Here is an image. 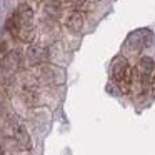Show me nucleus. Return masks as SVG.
I'll return each mask as SVG.
<instances>
[{"instance_id": "obj_1", "label": "nucleus", "mask_w": 155, "mask_h": 155, "mask_svg": "<svg viewBox=\"0 0 155 155\" xmlns=\"http://www.w3.org/2000/svg\"><path fill=\"white\" fill-rule=\"evenodd\" d=\"M112 77L122 87V90L128 92V88L132 85V70H130L127 58L117 57L112 62Z\"/></svg>"}, {"instance_id": "obj_2", "label": "nucleus", "mask_w": 155, "mask_h": 155, "mask_svg": "<svg viewBox=\"0 0 155 155\" xmlns=\"http://www.w3.org/2000/svg\"><path fill=\"white\" fill-rule=\"evenodd\" d=\"M8 125H10L12 132H14V137L17 145L22 150H27L30 148V137H28V132L25 128V125L18 120L17 115H8Z\"/></svg>"}, {"instance_id": "obj_3", "label": "nucleus", "mask_w": 155, "mask_h": 155, "mask_svg": "<svg viewBox=\"0 0 155 155\" xmlns=\"http://www.w3.org/2000/svg\"><path fill=\"white\" fill-rule=\"evenodd\" d=\"M150 44H152V32L147 30V28L132 32L127 38V47L132 48V50H140L143 47H148Z\"/></svg>"}, {"instance_id": "obj_4", "label": "nucleus", "mask_w": 155, "mask_h": 155, "mask_svg": "<svg viewBox=\"0 0 155 155\" xmlns=\"http://www.w3.org/2000/svg\"><path fill=\"white\" fill-rule=\"evenodd\" d=\"M20 65H22V54L18 50L7 52V54L2 57V60H0V67H2L4 72H7V74L17 72L18 68H20Z\"/></svg>"}, {"instance_id": "obj_5", "label": "nucleus", "mask_w": 155, "mask_h": 155, "mask_svg": "<svg viewBox=\"0 0 155 155\" xmlns=\"http://www.w3.org/2000/svg\"><path fill=\"white\" fill-rule=\"evenodd\" d=\"M27 58L32 65L44 64L48 58V48L45 45H40V44H32L27 48Z\"/></svg>"}, {"instance_id": "obj_6", "label": "nucleus", "mask_w": 155, "mask_h": 155, "mask_svg": "<svg viewBox=\"0 0 155 155\" xmlns=\"http://www.w3.org/2000/svg\"><path fill=\"white\" fill-rule=\"evenodd\" d=\"M40 75L45 78L47 82H52V84H62L64 82V70H60L58 67H52V65H44L40 67Z\"/></svg>"}, {"instance_id": "obj_7", "label": "nucleus", "mask_w": 155, "mask_h": 155, "mask_svg": "<svg viewBox=\"0 0 155 155\" xmlns=\"http://www.w3.org/2000/svg\"><path fill=\"white\" fill-rule=\"evenodd\" d=\"M135 70L138 72V75H140L142 78H150L152 74H153V70H155V62H153V58H150V57H142Z\"/></svg>"}, {"instance_id": "obj_8", "label": "nucleus", "mask_w": 155, "mask_h": 155, "mask_svg": "<svg viewBox=\"0 0 155 155\" xmlns=\"http://www.w3.org/2000/svg\"><path fill=\"white\" fill-rule=\"evenodd\" d=\"M15 15H17L20 25H30L32 20H34V10H32V8L28 7L27 4H22L20 7L17 8Z\"/></svg>"}, {"instance_id": "obj_9", "label": "nucleus", "mask_w": 155, "mask_h": 155, "mask_svg": "<svg viewBox=\"0 0 155 155\" xmlns=\"http://www.w3.org/2000/svg\"><path fill=\"white\" fill-rule=\"evenodd\" d=\"M67 27L72 32H80L84 27V17H82L80 12H72L67 18Z\"/></svg>"}, {"instance_id": "obj_10", "label": "nucleus", "mask_w": 155, "mask_h": 155, "mask_svg": "<svg viewBox=\"0 0 155 155\" xmlns=\"http://www.w3.org/2000/svg\"><path fill=\"white\" fill-rule=\"evenodd\" d=\"M17 37L20 38V40H24V42H32V40H34L35 30H34V27H32V24L30 25H20Z\"/></svg>"}, {"instance_id": "obj_11", "label": "nucleus", "mask_w": 155, "mask_h": 155, "mask_svg": "<svg viewBox=\"0 0 155 155\" xmlns=\"http://www.w3.org/2000/svg\"><path fill=\"white\" fill-rule=\"evenodd\" d=\"M45 12H47L48 15H52V17H58V15L62 14V7L60 4H58L57 0H50V2H47L45 4Z\"/></svg>"}, {"instance_id": "obj_12", "label": "nucleus", "mask_w": 155, "mask_h": 155, "mask_svg": "<svg viewBox=\"0 0 155 155\" xmlns=\"http://www.w3.org/2000/svg\"><path fill=\"white\" fill-rule=\"evenodd\" d=\"M24 102L27 105H35L38 102V97L34 90H25L24 92Z\"/></svg>"}, {"instance_id": "obj_13", "label": "nucleus", "mask_w": 155, "mask_h": 155, "mask_svg": "<svg viewBox=\"0 0 155 155\" xmlns=\"http://www.w3.org/2000/svg\"><path fill=\"white\" fill-rule=\"evenodd\" d=\"M72 2H74V4H77V5H82V4H85L87 0H72Z\"/></svg>"}, {"instance_id": "obj_14", "label": "nucleus", "mask_w": 155, "mask_h": 155, "mask_svg": "<svg viewBox=\"0 0 155 155\" xmlns=\"http://www.w3.org/2000/svg\"><path fill=\"white\" fill-rule=\"evenodd\" d=\"M0 155H4V150H2V147H0Z\"/></svg>"}]
</instances>
